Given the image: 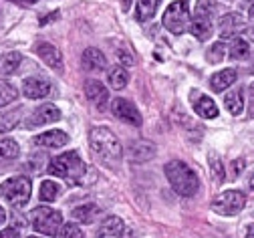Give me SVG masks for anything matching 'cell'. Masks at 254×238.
<instances>
[{"label":"cell","mask_w":254,"mask_h":238,"mask_svg":"<svg viewBox=\"0 0 254 238\" xmlns=\"http://www.w3.org/2000/svg\"><path fill=\"white\" fill-rule=\"evenodd\" d=\"M166 176L172 184V188L180 194V196H194L200 188V180H198V174L190 167L186 161H180V159H172L168 165H166Z\"/></svg>","instance_id":"2"},{"label":"cell","mask_w":254,"mask_h":238,"mask_svg":"<svg viewBox=\"0 0 254 238\" xmlns=\"http://www.w3.org/2000/svg\"><path fill=\"white\" fill-rule=\"evenodd\" d=\"M224 57H226V45L224 43H214L210 47V51L206 53V59L212 65H218L220 61H224Z\"/></svg>","instance_id":"29"},{"label":"cell","mask_w":254,"mask_h":238,"mask_svg":"<svg viewBox=\"0 0 254 238\" xmlns=\"http://www.w3.org/2000/svg\"><path fill=\"white\" fill-rule=\"evenodd\" d=\"M81 65H83L85 71H103L105 65H107V59L99 49L91 47L81 55Z\"/></svg>","instance_id":"15"},{"label":"cell","mask_w":254,"mask_h":238,"mask_svg":"<svg viewBox=\"0 0 254 238\" xmlns=\"http://www.w3.org/2000/svg\"><path fill=\"white\" fill-rule=\"evenodd\" d=\"M28 238H39V236H28Z\"/></svg>","instance_id":"44"},{"label":"cell","mask_w":254,"mask_h":238,"mask_svg":"<svg viewBox=\"0 0 254 238\" xmlns=\"http://www.w3.org/2000/svg\"><path fill=\"white\" fill-rule=\"evenodd\" d=\"M246 204V196L238 190H228L222 192L212 200V210L222 214V216H236Z\"/></svg>","instance_id":"7"},{"label":"cell","mask_w":254,"mask_h":238,"mask_svg":"<svg viewBox=\"0 0 254 238\" xmlns=\"http://www.w3.org/2000/svg\"><path fill=\"white\" fill-rule=\"evenodd\" d=\"M224 105H226V109H228L232 115H240V113H242V89H240V87L234 89V91H230V93H226Z\"/></svg>","instance_id":"21"},{"label":"cell","mask_w":254,"mask_h":238,"mask_svg":"<svg viewBox=\"0 0 254 238\" xmlns=\"http://www.w3.org/2000/svg\"><path fill=\"white\" fill-rule=\"evenodd\" d=\"M51 176H59L63 180H67L69 184H81V178L85 176V163L77 152H65L57 158L51 159L47 165Z\"/></svg>","instance_id":"3"},{"label":"cell","mask_w":254,"mask_h":238,"mask_svg":"<svg viewBox=\"0 0 254 238\" xmlns=\"http://www.w3.org/2000/svg\"><path fill=\"white\" fill-rule=\"evenodd\" d=\"M57 16H59V12H53L51 16H43L41 18V24H47V22H51V18H57Z\"/></svg>","instance_id":"38"},{"label":"cell","mask_w":254,"mask_h":238,"mask_svg":"<svg viewBox=\"0 0 254 238\" xmlns=\"http://www.w3.org/2000/svg\"><path fill=\"white\" fill-rule=\"evenodd\" d=\"M242 169H244V159H236V161L232 163V174H230V176H232V178H238Z\"/></svg>","instance_id":"34"},{"label":"cell","mask_w":254,"mask_h":238,"mask_svg":"<svg viewBox=\"0 0 254 238\" xmlns=\"http://www.w3.org/2000/svg\"><path fill=\"white\" fill-rule=\"evenodd\" d=\"M37 55L51 67V69L63 71V53H61L55 45H51V43H41V45L37 47Z\"/></svg>","instance_id":"13"},{"label":"cell","mask_w":254,"mask_h":238,"mask_svg":"<svg viewBox=\"0 0 254 238\" xmlns=\"http://www.w3.org/2000/svg\"><path fill=\"white\" fill-rule=\"evenodd\" d=\"M89 144H91V150L95 154L101 163L113 167L121 161L123 158V150H121V144L117 140V135L109 129V127H93L91 133H89Z\"/></svg>","instance_id":"1"},{"label":"cell","mask_w":254,"mask_h":238,"mask_svg":"<svg viewBox=\"0 0 254 238\" xmlns=\"http://www.w3.org/2000/svg\"><path fill=\"white\" fill-rule=\"evenodd\" d=\"M71 214H73L75 220H81V222H85V224H91V222L95 220V216L99 214V208L95 206V204H85V206L75 208Z\"/></svg>","instance_id":"22"},{"label":"cell","mask_w":254,"mask_h":238,"mask_svg":"<svg viewBox=\"0 0 254 238\" xmlns=\"http://www.w3.org/2000/svg\"><path fill=\"white\" fill-rule=\"evenodd\" d=\"M250 190H254V174H252V178H250Z\"/></svg>","instance_id":"41"},{"label":"cell","mask_w":254,"mask_h":238,"mask_svg":"<svg viewBox=\"0 0 254 238\" xmlns=\"http://www.w3.org/2000/svg\"><path fill=\"white\" fill-rule=\"evenodd\" d=\"M234 81H236V71H234V69H224V71H220V73L212 75V79H210V87H212V91L220 93V91L228 89L230 85H234Z\"/></svg>","instance_id":"18"},{"label":"cell","mask_w":254,"mask_h":238,"mask_svg":"<svg viewBox=\"0 0 254 238\" xmlns=\"http://www.w3.org/2000/svg\"><path fill=\"white\" fill-rule=\"evenodd\" d=\"M0 238H20V234L14 228H6V230L0 232Z\"/></svg>","instance_id":"35"},{"label":"cell","mask_w":254,"mask_h":238,"mask_svg":"<svg viewBox=\"0 0 254 238\" xmlns=\"http://www.w3.org/2000/svg\"><path fill=\"white\" fill-rule=\"evenodd\" d=\"M20 61H22L20 53H4V55H0V75H12V73H16Z\"/></svg>","instance_id":"19"},{"label":"cell","mask_w":254,"mask_h":238,"mask_svg":"<svg viewBox=\"0 0 254 238\" xmlns=\"http://www.w3.org/2000/svg\"><path fill=\"white\" fill-rule=\"evenodd\" d=\"M30 192H33V184H30V180L26 176L10 178L0 186V194H2V198L14 208L24 206V204L28 202V198H30Z\"/></svg>","instance_id":"4"},{"label":"cell","mask_w":254,"mask_h":238,"mask_svg":"<svg viewBox=\"0 0 254 238\" xmlns=\"http://www.w3.org/2000/svg\"><path fill=\"white\" fill-rule=\"evenodd\" d=\"M119 59H121L125 65H133V57L127 55V51H119Z\"/></svg>","instance_id":"36"},{"label":"cell","mask_w":254,"mask_h":238,"mask_svg":"<svg viewBox=\"0 0 254 238\" xmlns=\"http://www.w3.org/2000/svg\"><path fill=\"white\" fill-rule=\"evenodd\" d=\"M216 12V4L212 0H198V4L194 8V18L196 20H212Z\"/></svg>","instance_id":"23"},{"label":"cell","mask_w":254,"mask_h":238,"mask_svg":"<svg viewBox=\"0 0 254 238\" xmlns=\"http://www.w3.org/2000/svg\"><path fill=\"white\" fill-rule=\"evenodd\" d=\"M111 111L115 117H119L121 121L125 123H131V125H141V115L137 111V107L131 103V101H127V99H113V103H111Z\"/></svg>","instance_id":"8"},{"label":"cell","mask_w":254,"mask_h":238,"mask_svg":"<svg viewBox=\"0 0 254 238\" xmlns=\"http://www.w3.org/2000/svg\"><path fill=\"white\" fill-rule=\"evenodd\" d=\"M18 99V89L10 83H0V107L10 105L12 101Z\"/></svg>","instance_id":"27"},{"label":"cell","mask_w":254,"mask_h":238,"mask_svg":"<svg viewBox=\"0 0 254 238\" xmlns=\"http://www.w3.org/2000/svg\"><path fill=\"white\" fill-rule=\"evenodd\" d=\"M4 220H6V212H4L2 208H0V224H2Z\"/></svg>","instance_id":"39"},{"label":"cell","mask_w":254,"mask_h":238,"mask_svg":"<svg viewBox=\"0 0 254 238\" xmlns=\"http://www.w3.org/2000/svg\"><path fill=\"white\" fill-rule=\"evenodd\" d=\"M192 105H194V111L200 115V117H206V119H214L218 115V107L216 103L208 97V95H202L200 91H192Z\"/></svg>","instance_id":"12"},{"label":"cell","mask_w":254,"mask_h":238,"mask_svg":"<svg viewBox=\"0 0 254 238\" xmlns=\"http://www.w3.org/2000/svg\"><path fill=\"white\" fill-rule=\"evenodd\" d=\"M33 226L43 232V234H49V236H57L63 228V216L59 210H53V208H47V206H39L33 210Z\"/></svg>","instance_id":"6"},{"label":"cell","mask_w":254,"mask_h":238,"mask_svg":"<svg viewBox=\"0 0 254 238\" xmlns=\"http://www.w3.org/2000/svg\"><path fill=\"white\" fill-rule=\"evenodd\" d=\"M248 117H254V83L248 87Z\"/></svg>","instance_id":"33"},{"label":"cell","mask_w":254,"mask_h":238,"mask_svg":"<svg viewBox=\"0 0 254 238\" xmlns=\"http://www.w3.org/2000/svg\"><path fill=\"white\" fill-rule=\"evenodd\" d=\"M20 154V148L14 140L10 138H0V161H6V159H16Z\"/></svg>","instance_id":"20"},{"label":"cell","mask_w":254,"mask_h":238,"mask_svg":"<svg viewBox=\"0 0 254 238\" xmlns=\"http://www.w3.org/2000/svg\"><path fill=\"white\" fill-rule=\"evenodd\" d=\"M244 35H246L250 41H254V26H248V28L244 30Z\"/></svg>","instance_id":"37"},{"label":"cell","mask_w":254,"mask_h":238,"mask_svg":"<svg viewBox=\"0 0 254 238\" xmlns=\"http://www.w3.org/2000/svg\"><path fill=\"white\" fill-rule=\"evenodd\" d=\"M123 222H121V218H117V216H107L103 222H101V226H99V230H97V236L99 238H119V236H123Z\"/></svg>","instance_id":"17"},{"label":"cell","mask_w":254,"mask_h":238,"mask_svg":"<svg viewBox=\"0 0 254 238\" xmlns=\"http://www.w3.org/2000/svg\"><path fill=\"white\" fill-rule=\"evenodd\" d=\"M248 53H250V49H248V43L244 39H234L232 41V47H230V57L232 59H236V61L246 59Z\"/></svg>","instance_id":"30"},{"label":"cell","mask_w":254,"mask_h":238,"mask_svg":"<svg viewBox=\"0 0 254 238\" xmlns=\"http://www.w3.org/2000/svg\"><path fill=\"white\" fill-rule=\"evenodd\" d=\"M252 71H254V59H252Z\"/></svg>","instance_id":"43"},{"label":"cell","mask_w":254,"mask_h":238,"mask_svg":"<svg viewBox=\"0 0 254 238\" xmlns=\"http://www.w3.org/2000/svg\"><path fill=\"white\" fill-rule=\"evenodd\" d=\"M59 194H61V186L57 184V182H43L41 184V192H39V196H41V200L43 202H55L57 198H59Z\"/></svg>","instance_id":"28"},{"label":"cell","mask_w":254,"mask_h":238,"mask_svg":"<svg viewBox=\"0 0 254 238\" xmlns=\"http://www.w3.org/2000/svg\"><path fill=\"white\" fill-rule=\"evenodd\" d=\"M49 91H51V85L39 77H28L22 83V93L28 99H43L49 95Z\"/></svg>","instance_id":"14"},{"label":"cell","mask_w":254,"mask_h":238,"mask_svg":"<svg viewBox=\"0 0 254 238\" xmlns=\"http://www.w3.org/2000/svg\"><path fill=\"white\" fill-rule=\"evenodd\" d=\"M250 16H252V20H254V6L250 8Z\"/></svg>","instance_id":"42"},{"label":"cell","mask_w":254,"mask_h":238,"mask_svg":"<svg viewBox=\"0 0 254 238\" xmlns=\"http://www.w3.org/2000/svg\"><path fill=\"white\" fill-rule=\"evenodd\" d=\"M59 236H61V238H85L83 230H81L79 226H75V224H65V226L61 228Z\"/></svg>","instance_id":"31"},{"label":"cell","mask_w":254,"mask_h":238,"mask_svg":"<svg viewBox=\"0 0 254 238\" xmlns=\"http://www.w3.org/2000/svg\"><path fill=\"white\" fill-rule=\"evenodd\" d=\"M107 81L113 89H123L127 85V81H129V75H127V71L123 69V67H115V69L109 71Z\"/></svg>","instance_id":"26"},{"label":"cell","mask_w":254,"mask_h":238,"mask_svg":"<svg viewBox=\"0 0 254 238\" xmlns=\"http://www.w3.org/2000/svg\"><path fill=\"white\" fill-rule=\"evenodd\" d=\"M85 95L91 103L97 107L99 111H105L107 109V103H109V91L105 89V85H101L99 81L95 79H89L85 83Z\"/></svg>","instance_id":"9"},{"label":"cell","mask_w":254,"mask_h":238,"mask_svg":"<svg viewBox=\"0 0 254 238\" xmlns=\"http://www.w3.org/2000/svg\"><path fill=\"white\" fill-rule=\"evenodd\" d=\"M208 161H210V174H212L214 182L216 184H222V180H224V176H226V165L222 163V159L216 154H210L208 156Z\"/></svg>","instance_id":"25"},{"label":"cell","mask_w":254,"mask_h":238,"mask_svg":"<svg viewBox=\"0 0 254 238\" xmlns=\"http://www.w3.org/2000/svg\"><path fill=\"white\" fill-rule=\"evenodd\" d=\"M69 142V135L61 129H53L47 133H41L37 138H33V146L37 148H63Z\"/></svg>","instance_id":"11"},{"label":"cell","mask_w":254,"mask_h":238,"mask_svg":"<svg viewBox=\"0 0 254 238\" xmlns=\"http://www.w3.org/2000/svg\"><path fill=\"white\" fill-rule=\"evenodd\" d=\"M162 22L172 35H184L190 26V2L188 0L172 2L164 12Z\"/></svg>","instance_id":"5"},{"label":"cell","mask_w":254,"mask_h":238,"mask_svg":"<svg viewBox=\"0 0 254 238\" xmlns=\"http://www.w3.org/2000/svg\"><path fill=\"white\" fill-rule=\"evenodd\" d=\"M242 26H244L242 16L236 12H230L220 18V35H222V39H232L238 30H242Z\"/></svg>","instance_id":"16"},{"label":"cell","mask_w":254,"mask_h":238,"mask_svg":"<svg viewBox=\"0 0 254 238\" xmlns=\"http://www.w3.org/2000/svg\"><path fill=\"white\" fill-rule=\"evenodd\" d=\"M59 119H61L59 107H55L53 103H45L26 119L24 125L26 127H41V125H47V123H53V121H59Z\"/></svg>","instance_id":"10"},{"label":"cell","mask_w":254,"mask_h":238,"mask_svg":"<svg viewBox=\"0 0 254 238\" xmlns=\"http://www.w3.org/2000/svg\"><path fill=\"white\" fill-rule=\"evenodd\" d=\"M16 123H18L16 111H12V113H8V115H2V117H0V133L10 131V129H12Z\"/></svg>","instance_id":"32"},{"label":"cell","mask_w":254,"mask_h":238,"mask_svg":"<svg viewBox=\"0 0 254 238\" xmlns=\"http://www.w3.org/2000/svg\"><path fill=\"white\" fill-rule=\"evenodd\" d=\"M157 4L160 0H137V18L139 20H149L157 12Z\"/></svg>","instance_id":"24"},{"label":"cell","mask_w":254,"mask_h":238,"mask_svg":"<svg viewBox=\"0 0 254 238\" xmlns=\"http://www.w3.org/2000/svg\"><path fill=\"white\" fill-rule=\"evenodd\" d=\"M16 2H22V4H35L37 0H16Z\"/></svg>","instance_id":"40"}]
</instances>
